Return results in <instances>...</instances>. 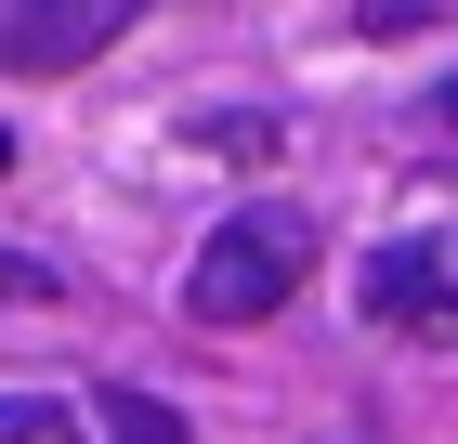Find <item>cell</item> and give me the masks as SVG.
Instances as JSON below:
<instances>
[{"mask_svg": "<svg viewBox=\"0 0 458 444\" xmlns=\"http://www.w3.org/2000/svg\"><path fill=\"white\" fill-rule=\"evenodd\" d=\"M301 262H315L301 209H236V222H210L197 262H183V314H197V327H262V314H288Z\"/></svg>", "mask_w": 458, "mask_h": 444, "instance_id": "cell-1", "label": "cell"}, {"mask_svg": "<svg viewBox=\"0 0 458 444\" xmlns=\"http://www.w3.org/2000/svg\"><path fill=\"white\" fill-rule=\"evenodd\" d=\"M131 13L144 0H0V66L13 79H66V66H92V53H118Z\"/></svg>", "mask_w": 458, "mask_h": 444, "instance_id": "cell-2", "label": "cell"}, {"mask_svg": "<svg viewBox=\"0 0 458 444\" xmlns=\"http://www.w3.org/2000/svg\"><path fill=\"white\" fill-rule=\"evenodd\" d=\"M458 314V222H420L367 262V327H445Z\"/></svg>", "mask_w": 458, "mask_h": 444, "instance_id": "cell-3", "label": "cell"}, {"mask_svg": "<svg viewBox=\"0 0 458 444\" xmlns=\"http://www.w3.org/2000/svg\"><path fill=\"white\" fill-rule=\"evenodd\" d=\"M92 431L106 444H197L183 406H157V392H131V379H92Z\"/></svg>", "mask_w": 458, "mask_h": 444, "instance_id": "cell-4", "label": "cell"}, {"mask_svg": "<svg viewBox=\"0 0 458 444\" xmlns=\"http://www.w3.org/2000/svg\"><path fill=\"white\" fill-rule=\"evenodd\" d=\"M0 444H79V418L39 406V392H0Z\"/></svg>", "mask_w": 458, "mask_h": 444, "instance_id": "cell-5", "label": "cell"}, {"mask_svg": "<svg viewBox=\"0 0 458 444\" xmlns=\"http://www.w3.org/2000/svg\"><path fill=\"white\" fill-rule=\"evenodd\" d=\"M197 144H223V157H276V131H262V118H197Z\"/></svg>", "mask_w": 458, "mask_h": 444, "instance_id": "cell-6", "label": "cell"}, {"mask_svg": "<svg viewBox=\"0 0 458 444\" xmlns=\"http://www.w3.org/2000/svg\"><path fill=\"white\" fill-rule=\"evenodd\" d=\"M445 118H458V79H445Z\"/></svg>", "mask_w": 458, "mask_h": 444, "instance_id": "cell-7", "label": "cell"}, {"mask_svg": "<svg viewBox=\"0 0 458 444\" xmlns=\"http://www.w3.org/2000/svg\"><path fill=\"white\" fill-rule=\"evenodd\" d=\"M0 171H13V144H0Z\"/></svg>", "mask_w": 458, "mask_h": 444, "instance_id": "cell-8", "label": "cell"}]
</instances>
